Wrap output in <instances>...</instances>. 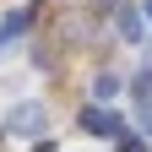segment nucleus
I'll return each instance as SVG.
<instances>
[{
	"label": "nucleus",
	"mask_w": 152,
	"mask_h": 152,
	"mask_svg": "<svg viewBox=\"0 0 152 152\" xmlns=\"http://www.w3.org/2000/svg\"><path fill=\"white\" fill-rule=\"evenodd\" d=\"M87 130H103V136H109V130H114V114H103V109H92V114H87Z\"/></svg>",
	"instance_id": "f03ea898"
},
{
	"label": "nucleus",
	"mask_w": 152,
	"mask_h": 152,
	"mask_svg": "<svg viewBox=\"0 0 152 152\" xmlns=\"http://www.w3.org/2000/svg\"><path fill=\"white\" fill-rule=\"evenodd\" d=\"M38 125H44V109H38V103H22V109L11 114V130H22V136H33Z\"/></svg>",
	"instance_id": "f257e3e1"
},
{
	"label": "nucleus",
	"mask_w": 152,
	"mask_h": 152,
	"mask_svg": "<svg viewBox=\"0 0 152 152\" xmlns=\"http://www.w3.org/2000/svg\"><path fill=\"white\" fill-rule=\"evenodd\" d=\"M147 130H152V114H147Z\"/></svg>",
	"instance_id": "7ed1b4c3"
}]
</instances>
